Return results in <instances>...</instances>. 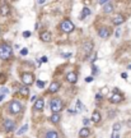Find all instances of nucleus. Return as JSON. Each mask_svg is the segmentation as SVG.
Wrapping results in <instances>:
<instances>
[{
  "label": "nucleus",
  "mask_w": 131,
  "mask_h": 138,
  "mask_svg": "<svg viewBox=\"0 0 131 138\" xmlns=\"http://www.w3.org/2000/svg\"><path fill=\"white\" fill-rule=\"evenodd\" d=\"M66 79H67V82H70V83H76V81H78V75H76L74 72H70V73H67Z\"/></svg>",
  "instance_id": "f8f14e48"
},
{
  "label": "nucleus",
  "mask_w": 131,
  "mask_h": 138,
  "mask_svg": "<svg viewBox=\"0 0 131 138\" xmlns=\"http://www.w3.org/2000/svg\"><path fill=\"white\" fill-rule=\"evenodd\" d=\"M19 92H20V95H23V96H27L29 93V90H28V87L24 86V87H20L19 88Z\"/></svg>",
  "instance_id": "aec40b11"
},
{
  "label": "nucleus",
  "mask_w": 131,
  "mask_h": 138,
  "mask_svg": "<svg viewBox=\"0 0 131 138\" xmlns=\"http://www.w3.org/2000/svg\"><path fill=\"white\" fill-rule=\"evenodd\" d=\"M112 128H113V132H118L120 129H121V124H120V123H115Z\"/></svg>",
  "instance_id": "a878e982"
},
{
  "label": "nucleus",
  "mask_w": 131,
  "mask_h": 138,
  "mask_svg": "<svg viewBox=\"0 0 131 138\" xmlns=\"http://www.w3.org/2000/svg\"><path fill=\"white\" fill-rule=\"evenodd\" d=\"M90 14V9L89 8H83V10H82V14H80V19H84V18H87V17Z\"/></svg>",
  "instance_id": "6ab92c4d"
},
{
  "label": "nucleus",
  "mask_w": 131,
  "mask_h": 138,
  "mask_svg": "<svg viewBox=\"0 0 131 138\" xmlns=\"http://www.w3.org/2000/svg\"><path fill=\"white\" fill-rule=\"evenodd\" d=\"M46 138H57V133L55 131H50L46 133Z\"/></svg>",
  "instance_id": "4be33fe9"
},
{
  "label": "nucleus",
  "mask_w": 131,
  "mask_h": 138,
  "mask_svg": "<svg viewBox=\"0 0 131 138\" xmlns=\"http://www.w3.org/2000/svg\"><path fill=\"white\" fill-rule=\"evenodd\" d=\"M112 22H113L115 26H120V24H122L125 22V17L122 14H116L113 17V19H112Z\"/></svg>",
  "instance_id": "1a4fd4ad"
},
{
  "label": "nucleus",
  "mask_w": 131,
  "mask_h": 138,
  "mask_svg": "<svg viewBox=\"0 0 131 138\" xmlns=\"http://www.w3.org/2000/svg\"><path fill=\"white\" fill-rule=\"evenodd\" d=\"M0 13H1L3 15H8L9 13H10V7H9L7 3H3L1 5H0Z\"/></svg>",
  "instance_id": "9b49d317"
},
{
  "label": "nucleus",
  "mask_w": 131,
  "mask_h": 138,
  "mask_svg": "<svg viewBox=\"0 0 131 138\" xmlns=\"http://www.w3.org/2000/svg\"><path fill=\"white\" fill-rule=\"evenodd\" d=\"M51 122L52 123H59L60 122V115L59 114H52L51 115Z\"/></svg>",
  "instance_id": "5701e85b"
},
{
  "label": "nucleus",
  "mask_w": 131,
  "mask_h": 138,
  "mask_svg": "<svg viewBox=\"0 0 131 138\" xmlns=\"http://www.w3.org/2000/svg\"><path fill=\"white\" fill-rule=\"evenodd\" d=\"M83 50H84V55L88 56L90 52H92V50H93V42L92 41H87L84 44V46H83Z\"/></svg>",
  "instance_id": "6e6552de"
},
{
  "label": "nucleus",
  "mask_w": 131,
  "mask_h": 138,
  "mask_svg": "<svg viewBox=\"0 0 131 138\" xmlns=\"http://www.w3.org/2000/svg\"><path fill=\"white\" fill-rule=\"evenodd\" d=\"M120 33H121V29L117 28V31H116V37H120Z\"/></svg>",
  "instance_id": "f704fd0d"
},
{
  "label": "nucleus",
  "mask_w": 131,
  "mask_h": 138,
  "mask_svg": "<svg viewBox=\"0 0 131 138\" xmlns=\"http://www.w3.org/2000/svg\"><path fill=\"white\" fill-rule=\"evenodd\" d=\"M121 77H122L124 79H126V78H127V74H126V73H122V74H121Z\"/></svg>",
  "instance_id": "e433bc0d"
},
{
  "label": "nucleus",
  "mask_w": 131,
  "mask_h": 138,
  "mask_svg": "<svg viewBox=\"0 0 131 138\" xmlns=\"http://www.w3.org/2000/svg\"><path fill=\"white\" fill-rule=\"evenodd\" d=\"M124 100V96L121 95L118 92V90H113V95L111 96V102H113V104H118Z\"/></svg>",
  "instance_id": "423d86ee"
},
{
  "label": "nucleus",
  "mask_w": 131,
  "mask_h": 138,
  "mask_svg": "<svg viewBox=\"0 0 131 138\" xmlns=\"http://www.w3.org/2000/svg\"><path fill=\"white\" fill-rule=\"evenodd\" d=\"M12 54H13V49L9 45H7V44L0 45V59L7 60L12 56Z\"/></svg>",
  "instance_id": "f257e3e1"
},
{
  "label": "nucleus",
  "mask_w": 131,
  "mask_h": 138,
  "mask_svg": "<svg viewBox=\"0 0 131 138\" xmlns=\"http://www.w3.org/2000/svg\"><path fill=\"white\" fill-rule=\"evenodd\" d=\"M59 88H60V83L59 82H52L51 84H50V87H48V92H57L59 91Z\"/></svg>",
  "instance_id": "4468645a"
},
{
  "label": "nucleus",
  "mask_w": 131,
  "mask_h": 138,
  "mask_svg": "<svg viewBox=\"0 0 131 138\" xmlns=\"http://www.w3.org/2000/svg\"><path fill=\"white\" fill-rule=\"evenodd\" d=\"M39 61H41V63H47V61H48L47 60V56H42L41 59H39Z\"/></svg>",
  "instance_id": "7c9ffc66"
},
{
  "label": "nucleus",
  "mask_w": 131,
  "mask_h": 138,
  "mask_svg": "<svg viewBox=\"0 0 131 138\" xmlns=\"http://www.w3.org/2000/svg\"><path fill=\"white\" fill-rule=\"evenodd\" d=\"M27 129H28V124H24V125H23V127H22V128L19 129V131L17 132V134H18V136H22L23 133H26V132H27Z\"/></svg>",
  "instance_id": "412c9836"
},
{
  "label": "nucleus",
  "mask_w": 131,
  "mask_h": 138,
  "mask_svg": "<svg viewBox=\"0 0 131 138\" xmlns=\"http://www.w3.org/2000/svg\"><path fill=\"white\" fill-rule=\"evenodd\" d=\"M50 108H51L53 114H59V111H61L62 108H64V104L60 99H52L51 104H50Z\"/></svg>",
  "instance_id": "f03ea898"
},
{
  "label": "nucleus",
  "mask_w": 131,
  "mask_h": 138,
  "mask_svg": "<svg viewBox=\"0 0 131 138\" xmlns=\"http://www.w3.org/2000/svg\"><path fill=\"white\" fill-rule=\"evenodd\" d=\"M83 105H82V101H80V100H78V101H76V113H79V111H83Z\"/></svg>",
  "instance_id": "b1692460"
},
{
  "label": "nucleus",
  "mask_w": 131,
  "mask_h": 138,
  "mask_svg": "<svg viewBox=\"0 0 131 138\" xmlns=\"http://www.w3.org/2000/svg\"><path fill=\"white\" fill-rule=\"evenodd\" d=\"M61 56H64V58H69L70 54H61Z\"/></svg>",
  "instance_id": "4c0bfd02"
},
{
  "label": "nucleus",
  "mask_w": 131,
  "mask_h": 138,
  "mask_svg": "<svg viewBox=\"0 0 131 138\" xmlns=\"http://www.w3.org/2000/svg\"><path fill=\"white\" fill-rule=\"evenodd\" d=\"M92 81H93V77H87V78H85V82H87V83H90Z\"/></svg>",
  "instance_id": "473e14b6"
},
{
  "label": "nucleus",
  "mask_w": 131,
  "mask_h": 138,
  "mask_svg": "<svg viewBox=\"0 0 131 138\" xmlns=\"http://www.w3.org/2000/svg\"><path fill=\"white\" fill-rule=\"evenodd\" d=\"M89 134H90V131H89L87 127L82 128V129H80V132H79V137L80 138H87Z\"/></svg>",
  "instance_id": "2eb2a0df"
},
{
  "label": "nucleus",
  "mask_w": 131,
  "mask_h": 138,
  "mask_svg": "<svg viewBox=\"0 0 131 138\" xmlns=\"http://www.w3.org/2000/svg\"><path fill=\"white\" fill-rule=\"evenodd\" d=\"M92 73H93V75H96V74L98 73V68H97L96 65H93V66H92Z\"/></svg>",
  "instance_id": "c85d7f7f"
},
{
  "label": "nucleus",
  "mask_w": 131,
  "mask_h": 138,
  "mask_svg": "<svg viewBox=\"0 0 131 138\" xmlns=\"http://www.w3.org/2000/svg\"><path fill=\"white\" fill-rule=\"evenodd\" d=\"M34 81V75L32 73H23L22 74V82L24 86H31Z\"/></svg>",
  "instance_id": "39448f33"
},
{
  "label": "nucleus",
  "mask_w": 131,
  "mask_h": 138,
  "mask_svg": "<svg viewBox=\"0 0 131 138\" xmlns=\"http://www.w3.org/2000/svg\"><path fill=\"white\" fill-rule=\"evenodd\" d=\"M43 106H45V101H43V99H38L37 101H36V104H34V110L41 111V110H43Z\"/></svg>",
  "instance_id": "ddd939ff"
},
{
  "label": "nucleus",
  "mask_w": 131,
  "mask_h": 138,
  "mask_svg": "<svg viewBox=\"0 0 131 138\" xmlns=\"http://www.w3.org/2000/svg\"><path fill=\"white\" fill-rule=\"evenodd\" d=\"M23 36H24V37H29V36H31V32H28V31H26V32L23 33Z\"/></svg>",
  "instance_id": "72a5a7b5"
},
{
  "label": "nucleus",
  "mask_w": 131,
  "mask_h": 138,
  "mask_svg": "<svg viewBox=\"0 0 131 138\" xmlns=\"http://www.w3.org/2000/svg\"><path fill=\"white\" fill-rule=\"evenodd\" d=\"M113 4L112 3H110V1H107V4L105 7H103V10H105V13H111L112 10H113Z\"/></svg>",
  "instance_id": "a211bd4d"
},
{
  "label": "nucleus",
  "mask_w": 131,
  "mask_h": 138,
  "mask_svg": "<svg viewBox=\"0 0 131 138\" xmlns=\"http://www.w3.org/2000/svg\"><path fill=\"white\" fill-rule=\"evenodd\" d=\"M9 111H10L12 114H19L22 111V104L18 101H12L10 104H9Z\"/></svg>",
  "instance_id": "20e7f679"
},
{
  "label": "nucleus",
  "mask_w": 131,
  "mask_h": 138,
  "mask_svg": "<svg viewBox=\"0 0 131 138\" xmlns=\"http://www.w3.org/2000/svg\"><path fill=\"white\" fill-rule=\"evenodd\" d=\"M60 27H61V29L64 31L65 33H70V32H73V31H74L75 26H74V23L70 19H65L64 22H61Z\"/></svg>",
  "instance_id": "7ed1b4c3"
},
{
  "label": "nucleus",
  "mask_w": 131,
  "mask_h": 138,
  "mask_svg": "<svg viewBox=\"0 0 131 138\" xmlns=\"http://www.w3.org/2000/svg\"><path fill=\"white\" fill-rule=\"evenodd\" d=\"M98 35H99V37H102V38H108L111 33H110V29L107 27H102V28H99Z\"/></svg>",
  "instance_id": "9d476101"
},
{
  "label": "nucleus",
  "mask_w": 131,
  "mask_h": 138,
  "mask_svg": "<svg viewBox=\"0 0 131 138\" xmlns=\"http://www.w3.org/2000/svg\"><path fill=\"white\" fill-rule=\"evenodd\" d=\"M7 93H8V90H7V88H1V90H0V101H1L4 97H5Z\"/></svg>",
  "instance_id": "393cba45"
},
{
  "label": "nucleus",
  "mask_w": 131,
  "mask_h": 138,
  "mask_svg": "<svg viewBox=\"0 0 131 138\" xmlns=\"http://www.w3.org/2000/svg\"><path fill=\"white\" fill-rule=\"evenodd\" d=\"M31 101H32V102H34V104H36V101H37V97H36V96H33L32 99H31Z\"/></svg>",
  "instance_id": "c9c22d12"
},
{
  "label": "nucleus",
  "mask_w": 131,
  "mask_h": 138,
  "mask_svg": "<svg viewBox=\"0 0 131 138\" xmlns=\"http://www.w3.org/2000/svg\"><path fill=\"white\" fill-rule=\"evenodd\" d=\"M27 54H28V49L23 47V49H22V50H20V55H22V56H26Z\"/></svg>",
  "instance_id": "bb28decb"
},
{
  "label": "nucleus",
  "mask_w": 131,
  "mask_h": 138,
  "mask_svg": "<svg viewBox=\"0 0 131 138\" xmlns=\"http://www.w3.org/2000/svg\"><path fill=\"white\" fill-rule=\"evenodd\" d=\"M101 119H102V116H101V114H99L98 111H94V113L92 114V122L99 123V122H101Z\"/></svg>",
  "instance_id": "f3484780"
},
{
  "label": "nucleus",
  "mask_w": 131,
  "mask_h": 138,
  "mask_svg": "<svg viewBox=\"0 0 131 138\" xmlns=\"http://www.w3.org/2000/svg\"><path fill=\"white\" fill-rule=\"evenodd\" d=\"M111 138H120L118 132H113V133H112V137H111Z\"/></svg>",
  "instance_id": "c756f323"
},
{
  "label": "nucleus",
  "mask_w": 131,
  "mask_h": 138,
  "mask_svg": "<svg viewBox=\"0 0 131 138\" xmlns=\"http://www.w3.org/2000/svg\"><path fill=\"white\" fill-rule=\"evenodd\" d=\"M37 87L38 88H43L45 87V82L43 81H37Z\"/></svg>",
  "instance_id": "cd10ccee"
},
{
  "label": "nucleus",
  "mask_w": 131,
  "mask_h": 138,
  "mask_svg": "<svg viewBox=\"0 0 131 138\" xmlns=\"http://www.w3.org/2000/svg\"><path fill=\"white\" fill-rule=\"evenodd\" d=\"M88 124H89V119H85V118H84V119H83V125L87 127Z\"/></svg>",
  "instance_id": "2f4dec72"
},
{
  "label": "nucleus",
  "mask_w": 131,
  "mask_h": 138,
  "mask_svg": "<svg viewBox=\"0 0 131 138\" xmlns=\"http://www.w3.org/2000/svg\"><path fill=\"white\" fill-rule=\"evenodd\" d=\"M41 40L42 41H45V42H50L51 41V33L50 32H43V33H41Z\"/></svg>",
  "instance_id": "dca6fc26"
},
{
  "label": "nucleus",
  "mask_w": 131,
  "mask_h": 138,
  "mask_svg": "<svg viewBox=\"0 0 131 138\" xmlns=\"http://www.w3.org/2000/svg\"><path fill=\"white\" fill-rule=\"evenodd\" d=\"M14 128H15V123L13 122V120L7 119L5 122H4V131L5 132H12Z\"/></svg>",
  "instance_id": "0eeeda50"
}]
</instances>
